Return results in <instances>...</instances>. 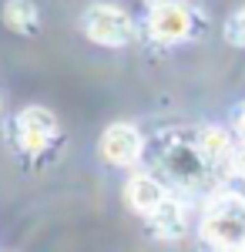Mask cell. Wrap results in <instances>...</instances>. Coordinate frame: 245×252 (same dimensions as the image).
I'll return each mask as SVG.
<instances>
[{
    "instance_id": "obj_1",
    "label": "cell",
    "mask_w": 245,
    "mask_h": 252,
    "mask_svg": "<svg viewBox=\"0 0 245 252\" xmlns=\"http://www.w3.org/2000/svg\"><path fill=\"white\" fill-rule=\"evenodd\" d=\"M202 249L205 252H245V198L215 195L202 215Z\"/></svg>"
},
{
    "instance_id": "obj_2",
    "label": "cell",
    "mask_w": 245,
    "mask_h": 252,
    "mask_svg": "<svg viewBox=\"0 0 245 252\" xmlns=\"http://www.w3.org/2000/svg\"><path fill=\"white\" fill-rule=\"evenodd\" d=\"M154 161H158L178 185H185L191 192H202L208 182H212V168H215V165L202 155L198 141H182V138H175V135L154 138Z\"/></svg>"
},
{
    "instance_id": "obj_3",
    "label": "cell",
    "mask_w": 245,
    "mask_h": 252,
    "mask_svg": "<svg viewBox=\"0 0 245 252\" xmlns=\"http://www.w3.org/2000/svg\"><path fill=\"white\" fill-rule=\"evenodd\" d=\"M81 27L94 44L104 47H124L134 37V20L114 3H91L81 17Z\"/></svg>"
},
{
    "instance_id": "obj_4",
    "label": "cell",
    "mask_w": 245,
    "mask_h": 252,
    "mask_svg": "<svg viewBox=\"0 0 245 252\" xmlns=\"http://www.w3.org/2000/svg\"><path fill=\"white\" fill-rule=\"evenodd\" d=\"M14 141L20 145V152L31 158H40L47 155V148H51V141H57L61 138V131H57V118L47 111V108H24V111H17V118H14Z\"/></svg>"
},
{
    "instance_id": "obj_5",
    "label": "cell",
    "mask_w": 245,
    "mask_h": 252,
    "mask_svg": "<svg viewBox=\"0 0 245 252\" xmlns=\"http://www.w3.org/2000/svg\"><path fill=\"white\" fill-rule=\"evenodd\" d=\"M141 152H145L141 131L131 128V125H124V121L111 125V128L101 135V155L108 158L111 165H131V161L141 158Z\"/></svg>"
},
{
    "instance_id": "obj_6",
    "label": "cell",
    "mask_w": 245,
    "mask_h": 252,
    "mask_svg": "<svg viewBox=\"0 0 245 252\" xmlns=\"http://www.w3.org/2000/svg\"><path fill=\"white\" fill-rule=\"evenodd\" d=\"M191 7L185 3H168V7H154L148 10V34L154 40H182L191 34Z\"/></svg>"
},
{
    "instance_id": "obj_7",
    "label": "cell",
    "mask_w": 245,
    "mask_h": 252,
    "mask_svg": "<svg viewBox=\"0 0 245 252\" xmlns=\"http://www.w3.org/2000/svg\"><path fill=\"white\" fill-rule=\"evenodd\" d=\"M145 219H148L151 235H158V239H165V242H175V239H182V235L188 232V222H185V205H182L178 198H171V195L151 215H145Z\"/></svg>"
},
{
    "instance_id": "obj_8",
    "label": "cell",
    "mask_w": 245,
    "mask_h": 252,
    "mask_svg": "<svg viewBox=\"0 0 245 252\" xmlns=\"http://www.w3.org/2000/svg\"><path fill=\"white\" fill-rule=\"evenodd\" d=\"M124 195H128V205L141 215H151L165 198H168L165 185H161L158 178H151V175H134L131 182L124 185Z\"/></svg>"
},
{
    "instance_id": "obj_9",
    "label": "cell",
    "mask_w": 245,
    "mask_h": 252,
    "mask_svg": "<svg viewBox=\"0 0 245 252\" xmlns=\"http://www.w3.org/2000/svg\"><path fill=\"white\" fill-rule=\"evenodd\" d=\"M3 24L20 34V37H34L40 31V10L34 0H7L3 3Z\"/></svg>"
},
{
    "instance_id": "obj_10",
    "label": "cell",
    "mask_w": 245,
    "mask_h": 252,
    "mask_svg": "<svg viewBox=\"0 0 245 252\" xmlns=\"http://www.w3.org/2000/svg\"><path fill=\"white\" fill-rule=\"evenodd\" d=\"M195 141H198V148H202V155L212 161V165H222L225 158H232V141H228V131L225 128H202L198 135H195Z\"/></svg>"
},
{
    "instance_id": "obj_11",
    "label": "cell",
    "mask_w": 245,
    "mask_h": 252,
    "mask_svg": "<svg viewBox=\"0 0 245 252\" xmlns=\"http://www.w3.org/2000/svg\"><path fill=\"white\" fill-rule=\"evenodd\" d=\"M225 40L235 47H245V7H239L235 14H228L225 20Z\"/></svg>"
},
{
    "instance_id": "obj_12",
    "label": "cell",
    "mask_w": 245,
    "mask_h": 252,
    "mask_svg": "<svg viewBox=\"0 0 245 252\" xmlns=\"http://www.w3.org/2000/svg\"><path fill=\"white\" fill-rule=\"evenodd\" d=\"M228 168L239 175V178H245V141L239 145V148H232V158H228Z\"/></svg>"
},
{
    "instance_id": "obj_13",
    "label": "cell",
    "mask_w": 245,
    "mask_h": 252,
    "mask_svg": "<svg viewBox=\"0 0 245 252\" xmlns=\"http://www.w3.org/2000/svg\"><path fill=\"white\" fill-rule=\"evenodd\" d=\"M232 125H235L239 138H245V104H242V108H235V118H232Z\"/></svg>"
},
{
    "instance_id": "obj_14",
    "label": "cell",
    "mask_w": 245,
    "mask_h": 252,
    "mask_svg": "<svg viewBox=\"0 0 245 252\" xmlns=\"http://www.w3.org/2000/svg\"><path fill=\"white\" fill-rule=\"evenodd\" d=\"M168 3H185V0H145L148 10H154V7H168Z\"/></svg>"
}]
</instances>
